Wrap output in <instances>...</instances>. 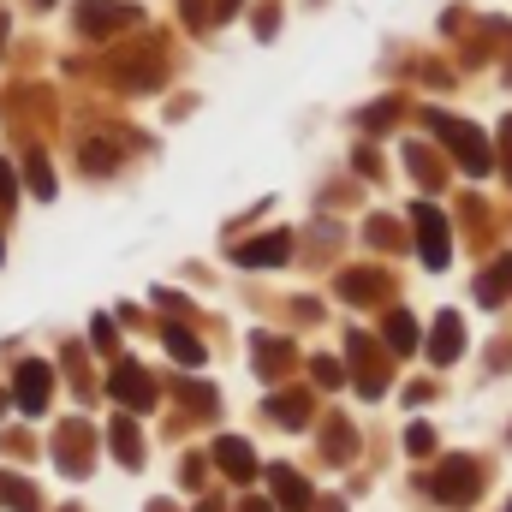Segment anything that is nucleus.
<instances>
[{"label":"nucleus","mask_w":512,"mask_h":512,"mask_svg":"<svg viewBox=\"0 0 512 512\" xmlns=\"http://www.w3.org/2000/svg\"><path fill=\"white\" fill-rule=\"evenodd\" d=\"M286 251H292V239H286V233H268V239H256V245H239V262H245V268H268V262H286Z\"/></svg>","instance_id":"nucleus-10"},{"label":"nucleus","mask_w":512,"mask_h":512,"mask_svg":"<svg viewBox=\"0 0 512 512\" xmlns=\"http://www.w3.org/2000/svg\"><path fill=\"white\" fill-rule=\"evenodd\" d=\"M423 120H429V131H441V143L459 155V167H465V173H489V167H495L489 137H483L477 126H465V120H453V114H441V108H429Z\"/></svg>","instance_id":"nucleus-1"},{"label":"nucleus","mask_w":512,"mask_h":512,"mask_svg":"<svg viewBox=\"0 0 512 512\" xmlns=\"http://www.w3.org/2000/svg\"><path fill=\"white\" fill-rule=\"evenodd\" d=\"M274 417H280L286 429H304V399H274Z\"/></svg>","instance_id":"nucleus-17"},{"label":"nucleus","mask_w":512,"mask_h":512,"mask_svg":"<svg viewBox=\"0 0 512 512\" xmlns=\"http://www.w3.org/2000/svg\"><path fill=\"white\" fill-rule=\"evenodd\" d=\"M387 346H393V352H411V346H417V322H411L405 310L387 316Z\"/></svg>","instance_id":"nucleus-13"},{"label":"nucleus","mask_w":512,"mask_h":512,"mask_svg":"<svg viewBox=\"0 0 512 512\" xmlns=\"http://www.w3.org/2000/svg\"><path fill=\"white\" fill-rule=\"evenodd\" d=\"M120 24H137V6H120V0H84L78 6V30L84 36H108Z\"/></svg>","instance_id":"nucleus-4"},{"label":"nucleus","mask_w":512,"mask_h":512,"mask_svg":"<svg viewBox=\"0 0 512 512\" xmlns=\"http://www.w3.org/2000/svg\"><path fill=\"white\" fill-rule=\"evenodd\" d=\"M507 292H512V256L495 268V274H489V280H483V286H477V298H483V304H501Z\"/></svg>","instance_id":"nucleus-14"},{"label":"nucleus","mask_w":512,"mask_h":512,"mask_svg":"<svg viewBox=\"0 0 512 512\" xmlns=\"http://www.w3.org/2000/svg\"><path fill=\"white\" fill-rule=\"evenodd\" d=\"M0 411H6V393H0Z\"/></svg>","instance_id":"nucleus-24"},{"label":"nucleus","mask_w":512,"mask_h":512,"mask_svg":"<svg viewBox=\"0 0 512 512\" xmlns=\"http://www.w3.org/2000/svg\"><path fill=\"white\" fill-rule=\"evenodd\" d=\"M114 447H120V459H126V465H143V441H137L131 417H120V423H114Z\"/></svg>","instance_id":"nucleus-15"},{"label":"nucleus","mask_w":512,"mask_h":512,"mask_svg":"<svg viewBox=\"0 0 512 512\" xmlns=\"http://www.w3.org/2000/svg\"><path fill=\"white\" fill-rule=\"evenodd\" d=\"M0 256H6V251H0Z\"/></svg>","instance_id":"nucleus-25"},{"label":"nucleus","mask_w":512,"mask_h":512,"mask_svg":"<svg viewBox=\"0 0 512 512\" xmlns=\"http://www.w3.org/2000/svg\"><path fill=\"white\" fill-rule=\"evenodd\" d=\"M268 483H274V501H280V512H310V483L298 477V471H286V465H274L268 471Z\"/></svg>","instance_id":"nucleus-7"},{"label":"nucleus","mask_w":512,"mask_h":512,"mask_svg":"<svg viewBox=\"0 0 512 512\" xmlns=\"http://www.w3.org/2000/svg\"><path fill=\"white\" fill-rule=\"evenodd\" d=\"M507 512H512V507H507Z\"/></svg>","instance_id":"nucleus-26"},{"label":"nucleus","mask_w":512,"mask_h":512,"mask_svg":"<svg viewBox=\"0 0 512 512\" xmlns=\"http://www.w3.org/2000/svg\"><path fill=\"white\" fill-rule=\"evenodd\" d=\"M316 382L334 387V382H340V364H328V358H322V364H316Z\"/></svg>","instance_id":"nucleus-20"},{"label":"nucleus","mask_w":512,"mask_h":512,"mask_svg":"<svg viewBox=\"0 0 512 512\" xmlns=\"http://www.w3.org/2000/svg\"><path fill=\"white\" fill-rule=\"evenodd\" d=\"M459 340H465V334H459V316L441 310V316H435V334H429V358H435V364H453V358H459Z\"/></svg>","instance_id":"nucleus-9"},{"label":"nucleus","mask_w":512,"mask_h":512,"mask_svg":"<svg viewBox=\"0 0 512 512\" xmlns=\"http://www.w3.org/2000/svg\"><path fill=\"white\" fill-rule=\"evenodd\" d=\"M30 191H36V197H54V173H48L42 155H30Z\"/></svg>","instance_id":"nucleus-16"},{"label":"nucleus","mask_w":512,"mask_h":512,"mask_svg":"<svg viewBox=\"0 0 512 512\" xmlns=\"http://www.w3.org/2000/svg\"><path fill=\"white\" fill-rule=\"evenodd\" d=\"M501 137H507V173H512V120H507V131H501Z\"/></svg>","instance_id":"nucleus-21"},{"label":"nucleus","mask_w":512,"mask_h":512,"mask_svg":"<svg viewBox=\"0 0 512 512\" xmlns=\"http://www.w3.org/2000/svg\"><path fill=\"white\" fill-rule=\"evenodd\" d=\"M471 489H477L471 459H447V465L429 477V495H435V501H471Z\"/></svg>","instance_id":"nucleus-5"},{"label":"nucleus","mask_w":512,"mask_h":512,"mask_svg":"<svg viewBox=\"0 0 512 512\" xmlns=\"http://www.w3.org/2000/svg\"><path fill=\"white\" fill-rule=\"evenodd\" d=\"M0 507H12V512H42V507H36V489H30V483H12V477H0Z\"/></svg>","instance_id":"nucleus-12"},{"label":"nucleus","mask_w":512,"mask_h":512,"mask_svg":"<svg viewBox=\"0 0 512 512\" xmlns=\"http://www.w3.org/2000/svg\"><path fill=\"white\" fill-rule=\"evenodd\" d=\"M12 197H18V185H12V167L0 161V203H12Z\"/></svg>","instance_id":"nucleus-19"},{"label":"nucleus","mask_w":512,"mask_h":512,"mask_svg":"<svg viewBox=\"0 0 512 512\" xmlns=\"http://www.w3.org/2000/svg\"><path fill=\"white\" fill-rule=\"evenodd\" d=\"M0 42H6V12H0Z\"/></svg>","instance_id":"nucleus-23"},{"label":"nucleus","mask_w":512,"mask_h":512,"mask_svg":"<svg viewBox=\"0 0 512 512\" xmlns=\"http://www.w3.org/2000/svg\"><path fill=\"white\" fill-rule=\"evenodd\" d=\"M239 512H268V501H245V507H239Z\"/></svg>","instance_id":"nucleus-22"},{"label":"nucleus","mask_w":512,"mask_h":512,"mask_svg":"<svg viewBox=\"0 0 512 512\" xmlns=\"http://www.w3.org/2000/svg\"><path fill=\"white\" fill-rule=\"evenodd\" d=\"M411 227H417V251L429 268H447V221H441V209H429V203H417L411 209Z\"/></svg>","instance_id":"nucleus-3"},{"label":"nucleus","mask_w":512,"mask_h":512,"mask_svg":"<svg viewBox=\"0 0 512 512\" xmlns=\"http://www.w3.org/2000/svg\"><path fill=\"white\" fill-rule=\"evenodd\" d=\"M167 352H173L185 370H203V340H197V334H185V328H167Z\"/></svg>","instance_id":"nucleus-11"},{"label":"nucleus","mask_w":512,"mask_h":512,"mask_svg":"<svg viewBox=\"0 0 512 512\" xmlns=\"http://www.w3.org/2000/svg\"><path fill=\"white\" fill-rule=\"evenodd\" d=\"M114 399L131 405V411H149V405H155V382H149L137 364H120V370H114Z\"/></svg>","instance_id":"nucleus-6"},{"label":"nucleus","mask_w":512,"mask_h":512,"mask_svg":"<svg viewBox=\"0 0 512 512\" xmlns=\"http://www.w3.org/2000/svg\"><path fill=\"white\" fill-rule=\"evenodd\" d=\"M215 465H221L227 477H239V483H251V477H256L251 441H239V435H221V441H215Z\"/></svg>","instance_id":"nucleus-8"},{"label":"nucleus","mask_w":512,"mask_h":512,"mask_svg":"<svg viewBox=\"0 0 512 512\" xmlns=\"http://www.w3.org/2000/svg\"><path fill=\"white\" fill-rule=\"evenodd\" d=\"M405 447H411V453H429V447H435V429H429V423H411Z\"/></svg>","instance_id":"nucleus-18"},{"label":"nucleus","mask_w":512,"mask_h":512,"mask_svg":"<svg viewBox=\"0 0 512 512\" xmlns=\"http://www.w3.org/2000/svg\"><path fill=\"white\" fill-rule=\"evenodd\" d=\"M48 393H54V370L48 364H18V387H12V405L24 411V417H42L48 411Z\"/></svg>","instance_id":"nucleus-2"}]
</instances>
